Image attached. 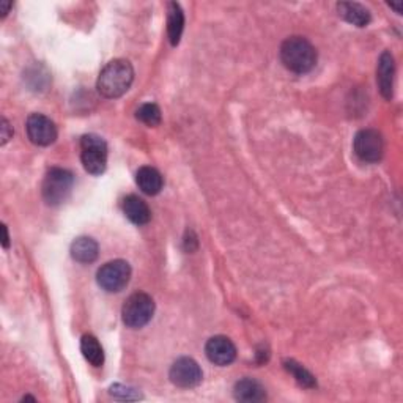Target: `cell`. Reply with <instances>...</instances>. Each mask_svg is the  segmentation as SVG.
I'll list each match as a JSON object with an SVG mask.
<instances>
[{
  "label": "cell",
  "mask_w": 403,
  "mask_h": 403,
  "mask_svg": "<svg viewBox=\"0 0 403 403\" xmlns=\"http://www.w3.org/2000/svg\"><path fill=\"white\" fill-rule=\"evenodd\" d=\"M235 399L238 402H263L266 399L265 387L261 386L259 381L252 378H243L239 380L233 389Z\"/></svg>",
  "instance_id": "5bb4252c"
},
{
  "label": "cell",
  "mask_w": 403,
  "mask_h": 403,
  "mask_svg": "<svg viewBox=\"0 0 403 403\" xmlns=\"http://www.w3.org/2000/svg\"><path fill=\"white\" fill-rule=\"evenodd\" d=\"M110 394L114 395L117 399L122 400H137L140 399V394L136 391V389L126 387L123 385H114L110 387Z\"/></svg>",
  "instance_id": "44dd1931"
},
{
  "label": "cell",
  "mask_w": 403,
  "mask_h": 403,
  "mask_svg": "<svg viewBox=\"0 0 403 403\" xmlns=\"http://www.w3.org/2000/svg\"><path fill=\"white\" fill-rule=\"evenodd\" d=\"M123 213L132 224L144 225L152 219V211L145 200L137 195H128L123 200Z\"/></svg>",
  "instance_id": "7c38bea8"
},
{
  "label": "cell",
  "mask_w": 403,
  "mask_h": 403,
  "mask_svg": "<svg viewBox=\"0 0 403 403\" xmlns=\"http://www.w3.org/2000/svg\"><path fill=\"white\" fill-rule=\"evenodd\" d=\"M98 243L90 237H81L72 244V257L79 263H93L98 259Z\"/></svg>",
  "instance_id": "2e32d148"
},
{
  "label": "cell",
  "mask_w": 403,
  "mask_h": 403,
  "mask_svg": "<svg viewBox=\"0 0 403 403\" xmlns=\"http://www.w3.org/2000/svg\"><path fill=\"white\" fill-rule=\"evenodd\" d=\"M394 76H395V63L391 52L385 51L381 54L377 68V82L378 89L386 100H391L394 95Z\"/></svg>",
  "instance_id": "8fae6325"
},
{
  "label": "cell",
  "mask_w": 403,
  "mask_h": 403,
  "mask_svg": "<svg viewBox=\"0 0 403 403\" xmlns=\"http://www.w3.org/2000/svg\"><path fill=\"white\" fill-rule=\"evenodd\" d=\"M27 136L35 145L47 147L57 139V126L43 114H32L25 123Z\"/></svg>",
  "instance_id": "ba28073f"
},
{
  "label": "cell",
  "mask_w": 403,
  "mask_h": 403,
  "mask_svg": "<svg viewBox=\"0 0 403 403\" xmlns=\"http://www.w3.org/2000/svg\"><path fill=\"white\" fill-rule=\"evenodd\" d=\"M154 314V301L147 293H134L125 301L122 309L123 323L128 328L139 329L152 320Z\"/></svg>",
  "instance_id": "277c9868"
},
{
  "label": "cell",
  "mask_w": 403,
  "mask_h": 403,
  "mask_svg": "<svg viewBox=\"0 0 403 403\" xmlns=\"http://www.w3.org/2000/svg\"><path fill=\"white\" fill-rule=\"evenodd\" d=\"M13 136V128L5 117L2 118V145H5Z\"/></svg>",
  "instance_id": "7402d4cb"
},
{
  "label": "cell",
  "mask_w": 403,
  "mask_h": 403,
  "mask_svg": "<svg viewBox=\"0 0 403 403\" xmlns=\"http://www.w3.org/2000/svg\"><path fill=\"white\" fill-rule=\"evenodd\" d=\"M205 353L216 365H229L237 358V348L229 337L215 336L205 345Z\"/></svg>",
  "instance_id": "30bf717a"
},
{
  "label": "cell",
  "mask_w": 403,
  "mask_h": 403,
  "mask_svg": "<svg viewBox=\"0 0 403 403\" xmlns=\"http://www.w3.org/2000/svg\"><path fill=\"white\" fill-rule=\"evenodd\" d=\"M136 117L148 126H158L161 123V109L158 108V104L147 103L137 109Z\"/></svg>",
  "instance_id": "ffe728a7"
},
{
  "label": "cell",
  "mask_w": 403,
  "mask_h": 403,
  "mask_svg": "<svg viewBox=\"0 0 403 403\" xmlns=\"http://www.w3.org/2000/svg\"><path fill=\"white\" fill-rule=\"evenodd\" d=\"M280 60L296 74L309 73L317 63V51L304 37H290L280 46Z\"/></svg>",
  "instance_id": "7a4b0ae2"
},
{
  "label": "cell",
  "mask_w": 403,
  "mask_h": 403,
  "mask_svg": "<svg viewBox=\"0 0 403 403\" xmlns=\"http://www.w3.org/2000/svg\"><path fill=\"white\" fill-rule=\"evenodd\" d=\"M74 185V176L65 169H51L43 181V197L47 205H60L72 194Z\"/></svg>",
  "instance_id": "5b68a950"
},
{
  "label": "cell",
  "mask_w": 403,
  "mask_h": 403,
  "mask_svg": "<svg viewBox=\"0 0 403 403\" xmlns=\"http://www.w3.org/2000/svg\"><path fill=\"white\" fill-rule=\"evenodd\" d=\"M284 364H285V369L293 375L295 380L298 381L301 386H304V387H315L317 386V381L312 377V373H309L306 369H304L302 365L296 364L293 359L285 361Z\"/></svg>",
  "instance_id": "d6986e66"
},
{
  "label": "cell",
  "mask_w": 403,
  "mask_h": 403,
  "mask_svg": "<svg viewBox=\"0 0 403 403\" xmlns=\"http://www.w3.org/2000/svg\"><path fill=\"white\" fill-rule=\"evenodd\" d=\"M81 351L84 358L93 367H101L104 364V351L98 339L91 334H86L81 341Z\"/></svg>",
  "instance_id": "ac0fdd59"
},
{
  "label": "cell",
  "mask_w": 403,
  "mask_h": 403,
  "mask_svg": "<svg viewBox=\"0 0 403 403\" xmlns=\"http://www.w3.org/2000/svg\"><path fill=\"white\" fill-rule=\"evenodd\" d=\"M353 148L361 161L378 162L383 158L385 140L377 130H363L356 134Z\"/></svg>",
  "instance_id": "52a82bcc"
},
{
  "label": "cell",
  "mask_w": 403,
  "mask_h": 403,
  "mask_svg": "<svg viewBox=\"0 0 403 403\" xmlns=\"http://www.w3.org/2000/svg\"><path fill=\"white\" fill-rule=\"evenodd\" d=\"M134 81V69L128 60L117 59L103 68L96 82V89L104 98L115 100L130 90Z\"/></svg>",
  "instance_id": "6da1fadb"
},
{
  "label": "cell",
  "mask_w": 403,
  "mask_h": 403,
  "mask_svg": "<svg viewBox=\"0 0 403 403\" xmlns=\"http://www.w3.org/2000/svg\"><path fill=\"white\" fill-rule=\"evenodd\" d=\"M389 6H391V8H394L395 11H397L399 15L402 13V2H400V4H389Z\"/></svg>",
  "instance_id": "d4e9b609"
},
{
  "label": "cell",
  "mask_w": 403,
  "mask_h": 403,
  "mask_svg": "<svg viewBox=\"0 0 403 403\" xmlns=\"http://www.w3.org/2000/svg\"><path fill=\"white\" fill-rule=\"evenodd\" d=\"M131 279V266L125 260H112L103 265L96 274L98 284L109 293H117L128 285Z\"/></svg>",
  "instance_id": "8992f818"
},
{
  "label": "cell",
  "mask_w": 403,
  "mask_h": 403,
  "mask_svg": "<svg viewBox=\"0 0 403 403\" xmlns=\"http://www.w3.org/2000/svg\"><path fill=\"white\" fill-rule=\"evenodd\" d=\"M337 11L346 23H350L356 27H365L370 23V11L364 5L356 2H341L337 4Z\"/></svg>",
  "instance_id": "4fadbf2b"
},
{
  "label": "cell",
  "mask_w": 403,
  "mask_h": 403,
  "mask_svg": "<svg viewBox=\"0 0 403 403\" xmlns=\"http://www.w3.org/2000/svg\"><path fill=\"white\" fill-rule=\"evenodd\" d=\"M169 377L178 387H195L202 383V369L193 358H180L172 364Z\"/></svg>",
  "instance_id": "9c48e42d"
},
{
  "label": "cell",
  "mask_w": 403,
  "mask_h": 403,
  "mask_svg": "<svg viewBox=\"0 0 403 403\" xmlns=\"http://www.w3.org/2000/svg\"><path fill=\"white\" fill-rule=\"evenodd\" d=\"M136 181H137V186L140 188V191H142V193L147 195L159 194L162 185H164L161 174L154 167H148V166L139 169L137 175H136Z\"/></svg>",
  "instance_id": "9a60e30c"
},
{
  "label": "cell",
  "mask_w": 403,
  "mask_h": 403,
  "mask_svg": "<svg viewBox=\"0 0 403 403\" xmlns=\"http://www.w3.org/2000/svg\"><path fill=\"white\" fill-rule=\"evenodd\" d=\"M10 244V237H8V229H6V225H4V247L6 249Z\"/></svg>",
  "instance_id": "cb8c5ba5"
},
{
  "label": "cell",
  "mask_w": 403,
  "mask_h": 403,
  "mask_svg": "<svg viewBox=\"0 0 403 403\" xmlns=\"http://www.w3.org/2000/svg\"><path fill=\"white\" fill-rule=\"evenodd\" d=\"M81 161L91 175H101L108 167V144L96 134H87L81 139Z\"/></svg>",
  "instance_id": "3957f363"
},
{
  "label": "cell",
  "mask_w": 403,
  "mask_h": 403,
  "mask_svg": "<svg viewBox=\"0 0 403 403\" xmlns=\"http://www.w3.org/2000/svg\"><path fill=\"white\" fill-rule=\"evenodd\" d=\"M0 6H2V18H5L6 15H8V10H10V6H11V2H0Z\"/></svg>",
  "instance_id": "603a6c76"
},
{
  "label": "cell",
  "mask_w": 403,
  "mask_h": 403,
  "mask_svg": "<svg viewBox=\"0 0 403 403\" xmlns=\"http://www.w3.org/2000/svg\"><path fill=\"white\" fill-rule=\"evenodd\" d=\"M167 33L169 40H171L172 46H176L180 43L183 29H185V13H183L181 6L176 2L169 4L167 10Z\"/></svg>",
  "instance_id": "e0dca14e"
}]
</instances>
